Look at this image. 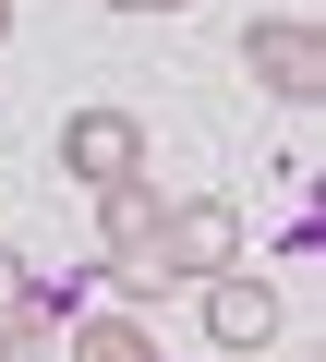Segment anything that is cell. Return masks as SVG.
<instances>
[{"mask_svg":"<svg viewBox=\"0 0 326 362\" xmlns=\"http://www.w3.org/2000/svg\"><path fill=\"white\" fill-rule=\"evenodd\" d=\"M242 73H254L266 109H314L326 97V25L314 13H254L242 25Z\"/></svg>","mask_w":326,"mask_h":362,"instance_id":"cell-1","label":"cell"},{"mask_svg":"<svg viewBox=\"0 0 326 362\" xmlns=\"http://www.w3.org/2000/svg\"><path fill=\"white\" fill-rule=\"evenodd\" d=\"M145 242H157V266H170V278L194 290V278H218V266H242V206H230V194H170V206H157V230H145Z\"/></svg>","mask_w":326,"mask_h":362,"instance_id":"cell-2","label":"cell"},{"mask_svg":"<svg viewBox=\"0 0 326 362\" xmlns=\"http://www.w3.org/2000/svg\"><path fill=\"white\" fill-rule=\"evenodd\" d=\"M194 290H206V338H218V350H266V338L290 326V290L254 278V266H218V278H194Z\"/></svg>","mask_w":326,"mask_h":362,"instance_id":"cell-3","label":"cell"},{"mask_svg":"<svg viewBox=\"0 0 326 362\" xmlns=\"http://www.w3.org/2000/svg\"><path fill=\"white\" fill-rule=\"evenodd\" d=\"M133 169H145V121L133 109H73L61 121V181L97 194V181H133Z\"/></svg>","mask_w":326,"mask_h":362,"instance_id":"cell-4","label":"cell"},{"mask_svg":"<svg viewBox=\"0 0 326 362\" xmlns=\"http://www.w3.org/2000/svg\"><path fill=\"white\" fill-rule=\"evenodd\" d=\"M61 350H73V362H170V350L145 338V314H73Z\"/></svg>","mask_w":326,"mask_h":362,"instance_id":"cell-5","label":"cell"},{"mask_svg":"<svg viewBox=\"0 0 326 362\" xmlns=\"http://www.w3.org/2000/svg\"><path fill=\"white\" fill-rule=\"evenodd\" d=\"M157 206H170V194H157L145 169H133V181H97V242H109V254H133V242L157 230Z\"/></svg>","mask_w":326,"mask_h":362,"instance_id":"cell-6","label":"cell"},{"mask_svg":"<svg viewBox=\"0 0 326 362\" xmlns=\"http://www.w3.org/2000/svg\"><path fill=\"white\" fill-rule=\"evenodd\" d=\"M49 338H61V302H25V314H13V326H0V362H37V350H49Z\"/></svg>","mask_w":326,"mask_h":362,"instance_id":"cell-7","label":"cell"},{"mask_svg":"<svg viewBox=\"0 0 326 362\" xmlns=\"http://www.w3.org/2000/svg\"><path fill=\"white\" fill-rule=\"evenodd\" d=\"M25 302H49V290H37V266H25V254H13V242H0V326H13V314H25Z\"/></svg>","mask_w":326,"mask_h":362,"instance_id":"cell-8","label":"cell"},{"mask_svg":"<svg viewBox=\"0 0 326 362\" xmlns=\"http://www.w3.org/2000/svg\"><path fill=\"white\" fill-rule=\"evenodd\" d=\"M109 13H182V0H109Z\"/></svg>","mask_w":326,"mask_h":362,"instance_id":"cell-9","label":"cell"},{"mask_svg":"<svg viewBox=\"0 0 326 362\" xmlns=\"http://www.w3.org/2000/svg\"><path fill=\"white\" fill-rule=\"evenodd\" d=\"M0 37H13V0H0Z\"/></svg>","mask_w":326,"mask_h":362,"instance_id":"cell-10","label":"cell"}]
</instances>
